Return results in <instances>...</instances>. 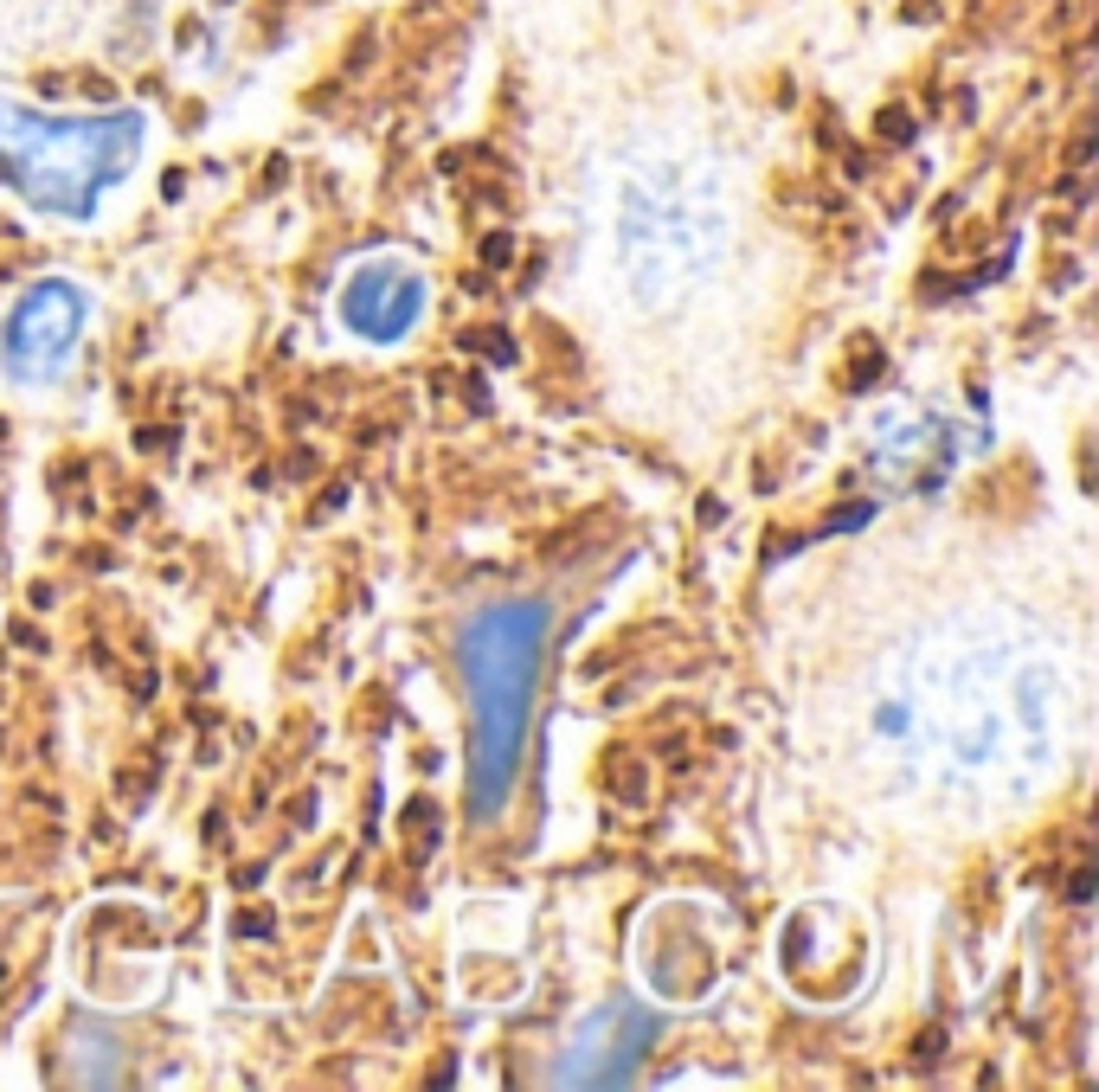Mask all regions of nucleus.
I'll return each instance as SVG.
<instances>
[{
  "label": "nucleus",
  "mask_w": 1099,
  "mask_h": 1092,
  "mask_svg": "<svg viewBox=\"0 0 1099 1092\" xmlns=\"http://www.w3.org/2000/svg\"><path fill=\"white\" fill-rule=\"evenodd\" d=\"M540 636H547V611L534 598L489 604L463 623L457 662H463V688H470V817L476 823H495L508 790H515Z\"/></svg>",
  "instance_id": "nucleus-1"
},
{
  "label": "nucleus",
  "mask_w": 1099,
  "mask_h": 1092,
  "mask_svg": "<svg viewBox=\"0 0 1099 1092\" xmlns=\"http://www.w3.org/2000/svg\"><path fill=\"white\" fill-rule=\"evenodd\" d=\"M129 155H135V116L45 122L33 110H0V161L26 199L52 212H84L91 193L116 168H129Z\"/></svg>",
  "instance_id": "nucleus-2"
},
{
  "label": "nucleus",
  "mask_w": 1099,
  "mask_h": 1092,
  "mask_svg": "<svg viewBox=\"0 0 1099 1092\" xmlns=\"http://www.w3.org/2000/svg\"><path fill=\"white\" fill-rule=\"evenodd\" d=\"M78 322H84L78 289H64V283H39L33 296L14 309V322H7V353H14V367H20V373H39V380L58 373L64 360H71Z\"/></svg>",
  "instance_id": "nucleus-3"
},
{
  "label": "nucleus",
  "mask_w": 1099,
  "mask_h": 1092,
  "mask_svg": "<svg viewBox=\"0 0 1099 1092\" xmlns=\"http://www.w3.org/2000/svg\"><path fill=\"white\" fill-rule=\"evenodd\" d=\"M341 315L360 328V334H374V341H393V334H405L412 328V315H418V283L405 276V270H360L354 276V289L341 296Z\"/></svg>",
  "instance_id": "nucleus-4"
},
{
  "label": "nucleus",
  "mask_w": 1099,
  "mask_h": 1092,
  "mask_svg": "<svg viewBox=\"0 0 1099 1092\" xmlns=\"http://www.w3.org/2000/svg\"><path fill=\"white\" fill-rule=\"evenodd\" d=\"M618 1029H624V1035H611V1015H605V1022H592V1035L579 1041V1054H572L566 1079H592V1086L624 1079V1073H630V1060H637V1054H643V1041H649V1015L624 1009V1022H618Z\"/></svg>",
  "instance_id": "nucleus-5"
}]
</instances>
